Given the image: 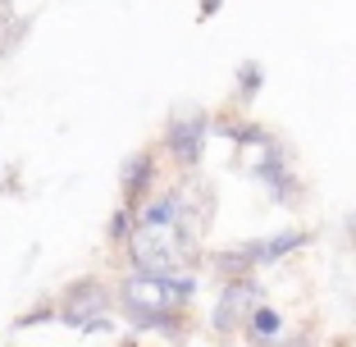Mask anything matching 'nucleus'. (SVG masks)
Returning a JSON list of instances; mask_svg holds the SVG:
<instances>
[{
  "mask_svg": "<svg viewBox=\"0 0 356 347\" xmlns=\"http://www.w3.org/2000/svg\"><path fill=\"white\" fill-rule=\"evenodd\" d=\"M201 279L197 270L178 274H147V270H124L115 284V306L137 334H183L188 302L197 297Z\"/></svg>",
  "mask_w": 356,
  "mask_h": 347,
  "instance_id": "nucleus-1",
  "label": "nucleus"
},
{
  "mask_svg": "<svg viewBox=\"0 0 356 347\" xmlns=\"http://www.w3.org/2000/svg\"><path fill=\"white\" fill-rule=\"evenodd\" d=\"M55 302V320L69 329H83V334H115V288L105 284L101 274H83V279H69Z\"/></svg>",
  "mask_w": 356,
  "mask_h": 347,
  "instance_id": "nucleus-2",
  "label": "nucleus"
},
{
  "mask_svg": "<svg viewBox=\"0 0 356 347\" xmlns=\"http://www.w3.org/2000/svg\"><path fill=\"white\" fill-rule=\"evenodd\" d=\"M124 252H128V270H147V274L197 270V247L178 238V229H160V224H133Z\"/></svg>",
  "mask_w": 356,
  "mask_h": 347,
  "instance_id": "nucleus-3",
  "label": "nucleus"
},
{
  "mask_svg": "<svg viewBox=\"0 0 356 347\" xmlns=\"http://www.w3.org/2000/svg\"><path fill=\"white\" fill-rule=\"evenodd\" d=\"M206 137H210V115L201 106H183L165 119L160 147H165V156L174 160L183 174H192V169L201 165V156H206Z\"/></svg>",
  "mask_w": 356,
  "mask_h": 347,
  "instance_id": "nucleus-4",
  "label": "nucleus"
},
{
  "mask_svg": "<svg viewBox=\"0 0 356 347\" xmlns=\"http://www.w3.org/2000/svg\"><path fill=\"white\" fill-rule=\"evenodd\" d=\"M256 306H261V284H256L252 274L224 279L220 297H215V311H210V329L215 334H238V329H247V316H252Z\"/></svg>",
  "mask_w": 356,
  "mask_h": 347,
  "instance_id": "nucleus-5",
  "label": "nucleus"
},
{
  "mask_svg": "<svg viewBox=\"0 0 356 347\" xmlns=\"http://www.w3.org/2000/svg\"><path fill=\"white\" fill-rule=\"evenodd\" d=\"M156 183H160V147L133 151V156L124 160V169H119V197H124L128 211H137V206L156 192Z\"/></svg>",
  "mask_w": 356,
  "mask_h": 347,
  "instance_id": "nucleus-6",
  "label": "nucleus"
},
{
  "mask_svg": "<svg viewBox=\"0 0 356 347\" xmlns=\"http://www.w3.org/2000/svg\"><path fill=\"white\" fill-rule=\"evenodd\" d=\"M256 183H261L265 192L274 197V206H297V201L306 197V188H302V179L293 174V165H288V156H279V160H270V165H261L252 174Z\"/></svg>",
  "mask_w": 356,
  "mask_h": 347,
  "instance_id": "nucleus-7",
  "label": "nucleus"
},
{
  "mask_svg": "<svg viewBox=\"0 0 356 347\" xmlns=\"http://www.w3.org/2000/svg\"><path fill=\"white\" fill-rule=\"evenodd\" d=\"M247 338H252L256 347H265V343H274V338H283V311L279 306H256L252 316H247Z\"/></svg>",
  "mask_w": 356,
  "mask_h": 347,
  "instance_id": "nucleus-8",
  "label": "nucleus"
},
{
  "mask_svg": "<svg viewBox=\"0 0 356 347\" xmlns=\"http://www.w3.org/2000/svg\"><path fill=\"white\" fill-rule=\"evenodd\" d=\"M233 87H238V106H252L256 96H261V87H265L261 60H242V64H238V74H233Z\"/></svg>",
  "mask_w": 356,
  "mask_h": 347,
  "instance_id": "nucleus-9",
  "label": "nucleus"
},
{
  "mask_svg": "<svg viewBox=\"0 0 356 347\" xmlns=\"http://www.w3.org/2000/svg\"><path fill=\"white\" fill-rule=\"evenodd\" d=\"M133 211H128V206H119L115 215H110V229H105V238H110V247H124L128 242V233H133Z\"/></svg>",
  "mask_w": 356,
  "mask_h": 347,
  "instance_id": "nucleus-10",
  "label": "nucleus"
},
{
  "mask_svg": "<svg viewBox=\"0 0 356 347\" xmlns=\"http://www.w3.org/2000/svg\"><path fill=\"white\" fill-rule=\"evenodd\" d=\"M46 320H55V302L46 297V302H37L32 311H23L19 320H14V329H28V325H46Z\"/></svg>",
  "mask_w": 356,
  "mask_h": 347,
  "instance_id": "nucleus-11",
  "label": "nucleus"
},
{
  "mask_svg": "<svg viewBox=\"0 0 356 347\" xmlns=\"http://www.w3.org/2000/svg\"><path fill=\"white\" fill-rule=\"evenodd\" d=\"M220 10H224V0H201V5H197V19L206 23V19H215Z\"/></svg>",
  "mask_w": 356,
  "mask_h": 347,
  "instance_id": "nucleus-12",
  "label": "nucleus"
},
{
  "mask_svg": "<svg viewBox=\"0 0 356 347\" xmlns=\"http://www.w3.org/2000/svg\"><path fill=\"white\" fill-rule=\"evenodd\" d=\"M265 347H311V343H306V334H283V338H274V343H265Z\"/></svg>",
  "mask_w": 356,
  "mask_h": 347,
  "instance_id": "nucleus-13",
  "label": "nucleus"
},
{
  "mask_svg": "<svg viewBox=\"0 0 356 347\" xmlns=\"http://www.w3.org/2000/svg\"><path fill=\"white\" fill-rule=\"evenodd\" d=\"M10 5H14V0H0V10H10Z\"/></svg>",
  "mask_w": 356,
  "mask_h": 347,
  "instance_id": "nucleus-14",
  "label": "nucleus"
},
{
  "mask_svg": "<svg viewBox=\"0 0 356 347\" xmlns=\"http://www.w3.org/2000/svg\"><path fill=\"white\" fill-rule=\"evenodd\" d=\"M10 347H14V343H10Z\"/></svg>",
  "mask_w": 356,
  "mask_h": 347,
  "instance_id": "nucleus-15",
  "label": "nucleus"
}]
</instances>
